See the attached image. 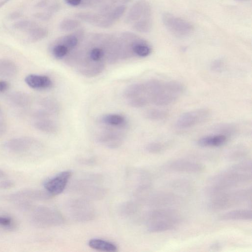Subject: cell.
Masks as SVG:
<instances>
[{"label":"cell","instance_id":"cell-21","mask_svg":"<svg viewBox=\"0 0 252 252\" xmlns=\"http://www.w3.org/2000/svg\"><path fill=\"white\" fill-rule=\"evenodd\" d=\"M227 137L224 134H217L202 137L197 141V144L202 147H220L224 145Z\"/></svg>","mask_w":252,"mask_h":252},{"label":"cell","instance_id":"cell-10","mask_svg":"<svg viewBox=\"0 0 252 252\" xmlns=\"http://www.w3.org/2000/svg\"><path fill=\"white\" fill-rule=\"evenodd\" d=\"M72 174L70 170L61 172L44 181L43 187L53 196L58 195L64 190Z\"/></svg>","mask_w":252,"mask_h":252},{"label":"cell","instance_id":"cell-30","mask_svg":"<svg viewBox=\"0 0 252 252\" xmlns=\"http://www.w3.org/2000/svg\"><path fill=\"white\" fill-rule=\"evenodd\" d=\"M17 227L15 220L10 216L0 214V229L6 231H14Z\"/></svg>","mask_w":252,"mask_h":252},{"label":"cell","instance_id":"cell-27","mask_svg":"<svg viewBox=\"0 0 252 252\" xmlns=\"http://www.w3.org/2000/svg\"><path fill=\"white\" fill-rule=\"evenodd\" d=\"M34 126L38 130L47 133H54L58 130L57 124L49 118L37 119Z\"/></svg>","mask_w":252,"mask_h":252},{"label":"cell","instance_id":"cell-5","mask_svg":"<svg viewBox=\"0 0 252 252\" xmlns=\"http://www.w3.org/2000/svg\"><path fill=\"white\" fill-rule=\"evenodd\" d=\"M67 209L70 217L79 222L93 220L95 217V210L87 199H75L69 202Z\"/></svg>","mask_w":252,"mask_h":252},{"label":"cell","instance_id":"cell-26","mask_svg":"<svg viewBox=\"0 0 252 252\" xmlns=\"http://www.w3.org/2000/svg\"><path fill=\"white\" fill-rule=\"evenodd\" d=\"M18 72L16 64L12 61L0 59V77L11 78L16 75Z\"/></svg>","mask_w":252,"mask_h":252},{"label":"cell","instance_id":"cell-40","mask_svg":"<svg viewBox=\"0 0 252 252\" xmlns=\"http://www.w3.org/2000/svg\"><path fill=\"white\" fill-rule=\"evenodd\" d=\"M15 185L14 182L11 180H4L0 182V189H7L13 188Z\"/></svg>","mask_w":252,"mask_h":252},{"label":"cell","instance_id":"cell-46","mask_svg":"<svg viewBox=\"0 0 252 252\" xmlns=\"http://www.w3.org/2000/svg\"><path fill=\"white\" fill-rule=\"evenodd\" d=\"M122 0V3H123L122 4H125V3H128L132 0Z\"/></svg>","mask_w":252,"mask_h":252},{"label":"cell","instance_id":"cell-41","mask_svg":"<svg viewBox=\"0 0 252 252\" xmlns=\"http://www.w3.org/2000/svg\"><path fill=\"white\" fill-rule=\"evenodd\" d=\"M9 87L8 83L4 80H0V93L6 91Z\"/></svg>","mask_w":252,"mask_h":252},{"label":"cell","instance_id":"cell-4","mask_svg":"<svg viewBox=\"0 0 252 252\" xmlns=\"http://www.w3.org/2000/svg\"><path fill=\"white\" fill-rule=\"evenodd\" d=\"M32 221L36 226L44 228L61 225L64 223V219L54 209L40 206L34 209Z\"/></svg>","mask_w":252,"mask_h":252},{"label":"cell","instance_id":"cell-23","mask_svg":"<svg viewBox=\"0 0 252 252\" xmlns=\"http://www.w3.org/2000/svg\"><path fill=\"white\" fill-rule=\"evenodd\" d=\"M8 100L13 105L21 108L30 106L32 102L31 96L23 92H16L11 94L8 96Z\"/></svg>","mask_w":252,"mask_h":252},{"label":"cell","instance_id":"cell-34","mask_svg":"<svg viewBox=\"0 0 252 252\" xmlns=\"http://www.w3.org/2000/svg\"><path fill=\"white\" fill-rule=\"evenodd\" d=\"M126 9L125 4H121L114 7L108 13L107 17L113 23L119 19L124 14Z\"/></svg>","mask_w":252,"mask_h":252},{"label":"cell","instance_id":"cell-28","mask_svg":"<svg viewBox=\"0 0 252 252\" xmlns=\"http://www.w3.org/2000/svg\"><path fill=\"white\" fill-rule=\"evenodd\" d=\"M75 16L80 20L97 27L102 15L99 13L80 12L77 13Z\"/></svg>","mask_w":252,"mask_h":252},{"label":"cell","instance_id":"cell-44","mask_svg":"<svg viewBox=\"0 0 252 252\" xmlns=\"http://www.w3.org/2000/svg\"><path fill=\"white\" fill-rule=\"evenodd\" d=\"M0 119H4V114L3 110L1 107L0 106Z\"/></svg>","mask_w":252,"mask_h":252},{"label":"cell","instance_id":"cell-19","mask_svg":"<svg viewBox=\"0 0 252 252\" xmlns=\"http://www.w3.org/2000/svg\"><path fill=\"white\" fill-rule=\"evenodd\" d=\"M252 218V211L249 209L232 210L219 216L221 220H251Z\"/></svg>","mask_w":252,"mask_h":252},{"label":"cell","instance_id":"cell-9","mask_svg":"<svg viewBox=\"0 0 252 252\" xmlns=\"http://www.w3.org/2000/svg\"><path fill=\"white\" fill-rule=\"evenodd\" d=\"M104 130L101 131L97 136V140L103 145L111 149L119 147L123 144L124 133L123 129L119 127L106 126Z\"/></svg>","mask_w":252,"mask_h":252},{"label":"cell","instance_id":"cell-20","mask_svg":"<svg viewBox=\"0 0 252 252\" xmlns=\"http://www.w3.org/2000/svg\"><path fill=\"white\" fill-rule=\"evenodd\" d=\"M100 122L106 126L122 128L126 127L127 124L125 117L116 114L105 115L101 117Z\"/></svg>","mask_w":252,"mask_h":252},{"label":"cell","instance_id":"cell-8","mask_svg":"<svg viewBox=\"0 0 252 252\" xmlns=\"http://www.w3.org/2000/svg\"><path fill=\"white\" fill-rule=\"evenodd\" d=\"M4 147L8 151L13 153L27 154L38 149L40 143L32 137H22L7 141Z\"/></svg>","mask_w":252,"mask_h":252},{"label":"cell","instance_id":"cell-1","mask_svg":"<svg viewBox=\"0 0 252 252\" xmlns=\"http://www.w3.org/2000/svg\"><path fill=\"white\" fill-rule=\"evenodd\" d=\"M251 173L240 171L231 167L211 179L207 191L214 196L225 192L231 188L251 182Z\"/></svg>","mask_w":252,"mask_h":252},{"label":"cell","instance_id":"cell-16","mask_svg":"<svg viewBox=\"0 0 252 252\" xmlns=\"http://www.w3.org/2000/svg\"><path fill=\"white\" fill-rule=\"evenodd\" d=\"M18 27L26 30L28 32L30 39L34 41L41 40L48 34V31L46 29L28 22L20 23Z\"/></svg>","mask_w":252,"mask_h":252},{"label":"cell","instance_id":"cell-43","mask_svg":"<svg viewBox=\"0 0 252 252\" xmlns=\"http://www.w3.org/2000/svg\"><path fill=\"white\" fill-rule=\"evenodd\" d=\"M65 2L69 5L72 6H79L81 2V0H64Z\"/></svg>","mask_w":252,"mask_h":252},{"label":"cell","instance_id":"cell-6","mask_svg":"<svg viewBox=\"0 0 252 252\" xmlns=\"http://www.w3.org/2000/svg\"><path fill=\"white\" fill-rule=\"evenodd\" d=\"M162 21L166 29L173 35L185 37L193 32V27L188 21L170 13H164Z\"/></svg>","mask_w":252,"mask_h":252},{"label":"cell","instance_id":"cell-12","mask_svg":"<svg viewBox=\"0 0 252 252\" xmlns=\"http://www.w3.org/2000/svg\"><path fill=\"white\" fill-rule=\"evenodd\" d=\"M152 11L149 3L145 0H139L129 9L125 22L133 24L141 19L152 18Z\"/></svg>","mask_w":252,"mask_h":252},{"label":"cell","instance_id":"cell-33","mask_svg":"<svg viewBox=\"0 0 252 252\" xmlns=\"http://www.w3.org/2000/svg\"><path fill=\"white\" fill-rule=\"evenodd\" d=\"M144 115L148 120L160 121L165 119L168 116V113L163 110L151 109L145 111Z\"/></svg>","mask_w":252,"mask_h":252},{"label":"cell","instance_id":"cell-3","mask_svg":"<svg viewBox=\"0 0 252 252\" xmlns=\"http://www.w3.org/2000/svg\"><path fill=\"white\" fill-rule=\"evenodd\" d=\"M184 91V86L179 82L161 81L151 103L158 106L169 105L179 98Z\"/></svg>","mask_w":252,"mask_h":252},{"label":"cell","instance_id":"cell-2","mask_svg":"<svg viewBox=\"0 0 252 252\" xmlns=\"http://www.w3.org/2000/svg\"><path fill=\"white\" fill-rule=\"evenodd\" d=\"M252 189L225 192L214 196L208 204L210 210L216 211L237 206L251 200Z\"/></svg>","mask_w":252,"mask_h":252},{"label":"cell","instance_id":"cell-18","mask_svg":"<svg viewBox=\"0 0 252 252\" xmlns=\"http://www.w3.org/2000/svg\"><path fill=\"white\" fill-rule=\"evenodd\" d=\"M84 32L82 30L77 31L72 34L66 35L56 40L54 42L65 46L69 51L77 47L80 39H82Z\"/></svg>","mask_w":252,"mask_h":252},{"label":"cell","instance_id":"cell-17","mask_svg":"<svg viewBox=\"0 0 252 252\" xmlns=\"http://www.w3.org/2000/svg\"><path fill=\"white\" fill-rule=\"evenodd\" d=\"M179 220H161L147 223V230L151 233L164 232L173 229Z\"/></svg>","mask_w":252,"mask_h":252},{"label":"cell","instance_id":"cell-35","mask_svg":"<svg viewBox=\"0 0 252 252\" xmlns=\"http://www.w3.org/2000/svg\"><path fill=\"white\" fill-rule=\"evenodd\" d=\"M80 25L78 20L65 19L63 20L60 24V29L64 32H70L74 30Z\"/></svg>","mask_w":252,"mask_h":252},{"label":"cell","instance_id":"cell-37","mask_svg":"<svg viewBox=\"0 0 252 252\" xmlns=\"http://www.w3.org/2000/svg\"><path fill=\"white\" fill-rule=\"evenodd\" d=\"M148 99L143 96H139L132 99H130L128 101V104L134 108L143 107L149 103Z\"/></svg>","mask_w":252,"mask_h":252},{"label":"cell","instance_id":"cell-24","mask_svg":"<svg viewBox=\"0 0 252 252\" xmlns=\"http://www.w3.org/2000/svg\"><path fill=\"white\" fill-rule=\"evenodd\" d=\"M124 95L129 99L139 96H143L147 98L145 83H135L127 86L124 90Z\"/></svg>","mask_w":252,"mask_h":252},{"label":"cell","instance_id":"cell-42","mask_svg":"<svg viewBox=\"0 0 252 252\" xmlns=\"http://www.w3.org/2000/svg\"><path fill=\"white\" fill-rule=\"evenodd\" d=\"M6 127V124L4 119H0V136L5 132Z\"/></svg>","mask_w":252,"mask_h":252},{"label":"cell","instance_id":"cell-11","mask_svg":"<svg viewBox=\"0 0 252 252\" xmlns=\"http://www.w3.org/2000/svg\"><path fill=\"white\" fill-rule=\"evenodd\" d=\"M53 196L45 190L27 189L19 190L8 195L6 198L8 200L14 202L46 200Z\"/></svg>","mask_w":252,"mask_h":252},{"label":"cell","instance_id":"cell-29","mask_svg":"<svg viewBox=\"0 0 252 252\" xmlns=\"http://www.w3.org/2000/svg\"><path fill=\"white\" fill-rule=\"evenodd\" d=\"M40 105L42 107V109L52 115L57 114L60 111V107L57 102L51 98H43L40 102Z\"/></svg>","mask_w":252,"mask_h":252},{"label":"cell","instance_id":"cell-36","mask_svg":"<svg viewBox=\"0 0 252 252\" xmlns=\"http://www.w3.org/2000/svg\"><path fill=\"white\" fill-rule=\"evenodd\" d=\"M138 206L131 202L124 203L120 208L121 214L126 217H130L134 215L138 211Z\"/></svg>","mask_w":252,"mask_h":252},{"label":"cell","instance_id":"cell-7","mask_svg":"<svg viewBox=\"0 0 252 252\" xmlns=\"http://www.w3.org/2000/svg\"><path fill=\"white\" fill-rule=\"evenodd\" d=\"M210 116V111L205 108L189 111L177 119L175 126L179 129L188 128L205 122Z\"/></svg>","mask_w":252,"mask_h":252},{"label":"cell","instance_id":"cell-32","mask_svg":"<svg viewBox=\"0 0 252 252\" xmlns=\"http://www.w3.org/2000/svg\"><path fill=\"white\" fill-rule=\"evenodd\" d=\"M52 55L57 59L64 58L69 52V50L64 45L53 42L51 46Z\"/></svg>","mask_w":252,"mask_h":252},{"label":"cell","instance_id":"cell-38","mask_svg":"<svg viewBox=\"0 0 252 252\" xmlns=\"http://www.w3.org/2000/svg\"><path fill=\"white\" fill-rule=\"evenodd\" d=\"M165 148V145L160 142H152L146 146L147 151L152 154H158Z\"/></svg>","mask_w":252,"mask_h":252},{"label":"cell","instance_id":"cell-39","mask_svg":"<svg viewBox=\"0 0 252 252\" xmlns=\"http://www.w3.org/2000/svg\"><path fill=\"white\" fill-rule=\"evenodd\" d=\"M211 67L215 71H221L223 68V63L220 60H216L212 62Z\"/></svg>","mask_w":252,"mask_h":252},{"label":"cell","instance_id":"cell-15","mask_svg":"<svg viewBox=\"0 0 252 252\" xmlns=\"http://www.w3.org/2000/svg\"><path fill=\"white\" fill-rule=\"evenodd\" d=\"M25 82L30 88L36 90H46L52 87L53 83L47 76L29 74L25 78Z\"/></svg>","mask_w":252,"mask_h":252},{"label":"cell","instance_id":"cell-13","mask_svg":"<svg viewBox=\"0 0 252 252\" xmlns=\"http://www.w3.org/2000/svg\"><path fill=\"white\" fill-rule=\"evenodd\" d=\"M75 189L85 197L91 199L100 198L105 193V189L90 180H80L75 185Z\"/></svg>","mask_w":252,"mask_h":252},{"label":"cell","instance_id":"cell-22","mask_svg":"<svg viewBox=\"0 0 252 252\" xmlns=\"http://www.w3.org/2000/svg\"><path fill=\"white\" fill-rule=\"evenodd\" d=\"M132 49L134 55L139 57H147L152 52L150 44L138 36L133 41Z\"/></svg>","mask_w":252,"mask_h":252},{"label":"cell","instance_id":"cell-14","mask_svg":"<svg viewBox=\"0 0 252 252\" xmlns=\"http://www.w3.org/2000/svg\"><path fill=\"white\" fill-rule=\"evenodd\" d=\"M172 170L186 173H200L205 169L204 166L199 163L185 159L174 160L168 164Z\"/></svg>","mask_w":252,"mask_h":252},{"label":"cell","instance_id":"cell-25","mask_svg":"<svg viewBox=\"0 0 252 252\" xmlns=\"http://www.w3.org/2000/svg\"><path fill=\"white\" fill-rule=\"evenodd\" d=\"M88 245L92 249L103 252H114L117 251V246L109 241L98 239L94 238L90 240Z\"/></svg>","mask_w":252,"mask_h":252},{"label":"cell","instance_id":"cell-45","mask_svg":"<svg viewBox=\"0 0 252 252\" xmlns=\"http://www.w3.org/2000/svg\"><path fill=\"white\" fill-rule=\"evenodd\" d=\"M5 174L4 172L0 169V179L3 178L5 176Z\"/></svg>","mask_w":252,"mask_h":252},{"label":"cell","instance_id":"cell-31","mask_svg":"<svg viewBox=\"0 0 252 252\" xmlns=\"http://www.w3.org/2000/svg\"><path fill=\"white\" fill-rule=\"evenodd\" d=\"M152 18L143 19L133 23V29L138 32L146 33L150 32L152 28Z\"/></svg>","mask_w":252,"mask_h":252}]
</instances>
